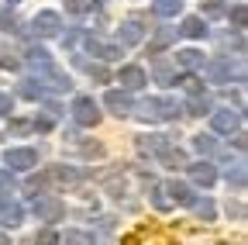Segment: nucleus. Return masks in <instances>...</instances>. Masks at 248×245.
<instances>
[{
    "label": "nucleus",
    "mask_w": 248,
    "mask_h": 245,
    "mask_svg": "<svg viewBox=\"0 0 248 245\" xmlns=\"http://www.w3.org/2000/svg\"><path fill=\"white\" fill-rule=\"evenodd\" d=\"M76 111H79L76 117L83 121V125H90V121H97V107H93L90 100H79V104H76Z\"/></svg>",
    "instance_id": "obj_1"
},
{
    "label": "nucleus",
    "mask_w": 248,
    "mask_h": 245,
    "mask_svg": "<svg viewBox=\"0 0 248 245\" xmlns=\"http://www.w3.org/2000/svg\"><path fill=\"white\" fill-rule=\"evenodd\" d=\"M141 80H145L141 69H124V73H121V83H124V86H141Z\"/></svg>",
    "instance_id": "obj_2"
},
{
    "label": "nucleus",
    "mask_w": 248,
    "mask_h": 245,
    "mask_svg": "<svg viewBox=\"0 0 248 245\" xmlns=\"http://www.w3.org/2000/svg\"><path fill=\"white\" fill-rule=\"evenodd\" d=\"M11 163H14L17 169H28L31 163H35V156H31V152H11Z\"/></svg>",
    "instance_id": "obj_3"
},
{
    "label": "nucleus",
    "mask_w": 248,
    "mask_h": 245,
    "mask_svg": "<svg viewBox=\"0 0 248 245\" xmlns=\"http://www.w3.org/2000/svg\"><path fill=\"white\" fill-rule=\"evenodd\" d=\"M38 24H42V32H55L59 17H55V14H42V21H38Z\"/></svg>",
    "instance_id": "obj_4"
},
{
    "label": "nucleus",
    "mask_w": 248,
    "mask_h": 245,
    "mask_svg": "<svg viewBox=\"0 0 248 245\" xmlns=\"http://www.w3.org/2000/svg\"><path fill=\"white\" fill-rule=\"evenodd\" d=\"M155 11H159V14H172V11H179V0H162Z\"/></svg>",
    "instance_id": "obj_5"
},
{
    "label": "nucleus",
    "mask_w": 248,
    "mask_h": 245,
    "mask_svg": "<svg viewBox=\"0 0 248 245\" xmlns=\"http://www.w3.org/2000/svg\"><path fill=\"white\" fill-rule=\"evenodd\" d=\"M214 125H217V128H234V114H217Z\"/></svg>",
    "instance_id": "obj_6"
},
{
    "label": "nucleus",
    "mask_w": 248,
    "mask_h": 245,
    "mask_svg": "<svg viewBox=\"0 0 248 245\" xmlns=\"http://www.w3.org/2000/svg\"><path fill=\"white\" fill-rule=\"evenodd\" d=\"M193 176H197L200 183H210V180H214V169H207V166H200V169H193Z\"/></svg>",
    "instance_id": "obj_7"
},
{
    "label": "nucleus",
    "mask_w": 248,
    "mask_h": 245,
    "mask_svg": "<svg viewBox=\"0 0 248 245\" xmlns=\"http://www.w3.org/2000/svg\"><path fill=\"white\" fill-rule=\"evenodd\" d=\"M203 28H200V21H186V35H200Z\"/></svg>",
    "instance_id": "obj_8"
}]
</instances>
